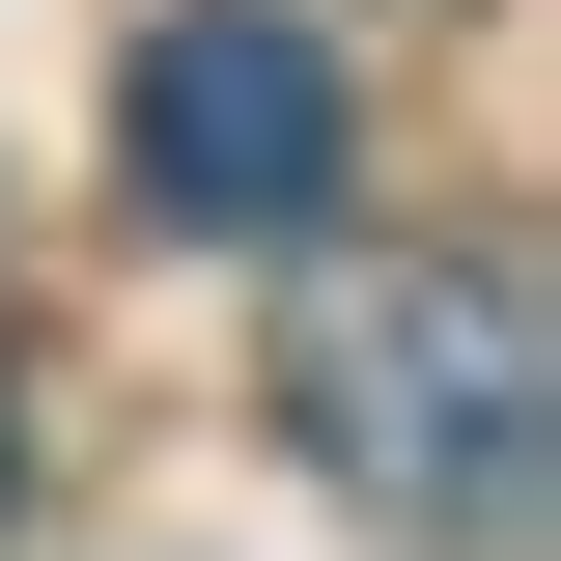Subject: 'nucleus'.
Masks as SVG:
<instances>
[{"label":"nucleus","mask_w":561,"mask_h":561,"mask_svg":"<svg viewBox=\"0 0 561 561\" xmlns=\"http://www.w3.org/2000/svg\"><path fill=\"white\" fill-rule=\"evenodd\" d=\"M113 140H140V225H169V253H280V225H337V169H365L309 0H197V28H140Z\"/></svg>","instance_id":"f03ea898"},{"label":"nucleus","mask_w":561,"mask_h":561,"mask_svg":"<svg viewBox=\"0 0 561 561\" xmlns=\"http://www.w3.org/2000/svg\"><path fill=\"white\" fill-rule=\"evenodd\" d=\"M0 478H28V449H0Z\"/></svg>","instance_id":"7ed1b4c3"},{"label":"nucleus","mask_w":561,"mask_h":561,"mask_svg":"<svg viewBox=\"0 0 561 561\" xmlns=\"http://www.w3.org/2000/svg\"><path fill=\"white\" fill-rule=\"evenodd\" d=\"M309 421H337L365 505L505 534V505H534V280L505 253H365L337 309H309Z\"/></svg>","instance_id":"f257e3e1"}]
</instances>
